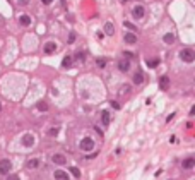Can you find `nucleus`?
<instances>
[{
	"instance_id": "nucleus-21",
	"label": "nucleus",
	"mask_w": 195,
	"mask_h": 180,
	"mask_svg": "<svg viewBox=\"0 0 195 180\" xmlns=\"http://www.w3.org/2000/svg\"><path fill=\"white\" fill-rule=\"evenodd\" d=\"M38 165H39L38 160H29V161H27V168H36Z\"/></svg>"
},
{
	"instance_id": "nucleus-5",
	"label": "nucleus",
	"mask_w": 195,
	"mask_h": 180,
	"mask_svg": "<svg viewBox=\"0 0 195 180\" xmlns=\"http://www.w3.org/2000/svg\"><path fill=\"white\" fill-rule=\"evenodd\" d=\"M144 15H146L144 5H135V7H134V17H135V19H142Z\"/></svg>"
},
{
	"instance_id": "nucleus-12",
	"label": "nucleus",
	"mask_w": 195,
	"mask_h": 180,
	"mask_svg": "<svg viewBox=\"0 0 195 180\" xmlns=\"http://www.w3.org/2000/svg\"><path fill=\"white\" fill-rule=\"evenodd\" d=\"M125 41H127L128 45H134V43H137V36H135L134 33H127V34H125Z\"/></svg>"
},
{
	"instance_id": "nucleus-29",
	"label": "nucleus",
	"mask_w": 195,
	"mask_h": 180,
	"mask_svg": "<svg viewBox=\"0 0 195 180\" xmlns=\"http://www.w3.org/2000/svg\"><path fill=\"white\" fill-rule=\"evenodd\" d=\"M111 106H113V108H116V110H118V108H120V105H118V103H116V101H111Z\"/></svg>"
},
{
	"instance_id": "nucleus-28",
	"label": "nucleus",
	"mask_w": 195,
	"mask_h": 180,
	"mask_svg": "<svg viewBox=\"0 0 195 180\" xmlns=\"http://www.w3.org/2000/svg\"><path fill=\"white\" fill-rule=\"evenodd\" d=\"M75 58H79V60H82V58H84V53H82V52H79V53L75 55Z\"/></svg>"
},
{
	"instance_id": "nucleus-20",
	"label": "nucleus",
	"mask_w": 195,
	"mask_h": 180,
	"mask_svg": "<svg viewBox=\"0 0 195 180\" xmlns=\"http://www.w3.org/2000/svg\"><path fill=\"white\" fill-rule=\"evenodd\" d=\"M72 60H74L72 57H65V58H63V67H65V69L70 67V65H72Z\"/></svg>"
},
{
	"instance_id": "nucleus-17",
	"label": "nucleus",
	"mask_w": 195,
	"mask_h": 180,
	"mask_svg": "<svg viewBox=\"0 0 195 180\" xmlns=\"http://www.w3.org/2000/svg\"><path fill=\"white\" fill-rule=\"evenodd\" d=\"M163 41H164V43H173V41H175V34H171V33L164 34V36H163Z\"/></svg>"
},
{
	"instance_id": "nucleus-25",
	"label": "nucleus",
	"mask_w": 195,
	"mask_h": 180,
	"mask_svg": "<svg viewBox=\"0 0 195 180\" xmlns=\"http://www.w3.org/2000/svg\"><path fill=\"white\" fill-rule=\"evenodd\" d=\"M123 26H125V27H128V29H135V26H134V24H130V22H127V21L123 22Z\"/></svg>"
},
{
	"instance_id": "nucleus-8",
	"label": "nucleus",
	"mask_w": 195,
	"mask_h": 180,
	"mask_svg": "<svg viewBox=\"0 0 195 180\" xmlns=\"http://www.w3.org/2000/svg\"><path fill=\"white\" fill-rule=\"evenodd\" d=\"M118 69H120L122 72H127V70L130 69V62H128V60H120V62H118Z\"/></svg>"
},
{
	"instance_id": "nucleus-23",
	"label": "nucleus",
	"mask_w": 195,
	"mask_h": 180,
	"mask_svg": "<svg viewBox=\"0 0 195 180\" xmlns=\"http://www.w3.org/2000/svg\"><path fill=\"white\" fill-rule=\"evenodd\" d=\"M70 172H72V175H74L75 179H79V177H81V172H79V168H75V167H74V168H70Z\"/></svg>"
},
{
	"instance_id": "nucleus-22",
	"label": "nucleus",
	"mask_w": 195,
	"mask_h": 180,
	"mask_svg": "<svg viewBox=\"0 0 195 180\" xmlns=\"http://www.w3.org/2000/svg\"><path fill=\"white\" fill-rule=\"evenodd\" d=\"M58 130H60V129H58V127H51V129H50V132H48V134H50V136H51V137H55V136H58Z\"/></svg>"
},
{
	"instance_id": "nucleus-6",
	"label": "nucleus",
	"mask_w": 195,
	"mask_h": 180,
	"mask_svg": "<svg viewBox=\"0 0 195 180\" xmlns=\"http://www.w3.org/2000/svg\"><path fill=\"white\" fill-rule=\"evenodd\" d=\"M43 52H45L46 55H50V53L57 52V43H53V41H48V43H45V46H43Z\"/></svg>"
},
{
	"instance_id": "nucleus-1",
	"label": "nucleus",
	"mask_w": 195,
	"mask_h": 180,
	"mask_svg": "<svg viewBox=\"0 0 195 180\" xmlns=\"http://www.w3.org/2000/svg\"><path fill=\"white\" fill-rule=\"evenodd\" d=\"M180 58L183 60V62H187V64H192L195 60V53L192 48H183L182 52H180Z\"/></svg>"
},
{
	"instance_id": "nucleus-32",
	"label": "nucleus",
	"mask_w": 195,
	"mask_h": 180,
	"mask_svg": "<svg viewBox=\"0 0 195 180\" xmlns=\"http://www.w3.org/2000/svg\"><path fill=\"white\" fill-rule=\"evenodd\" d=\"M122 2H127V0H122Z\"/></svg>"
},
{
	"instance_id": "nucleus-16",
	"label": "nucleus",
	"mask_w": 195,
	"mask_h": 180,
	"mask_svg": "<svg viewBox=\"0 0 195 180\" xmlns=\"http://www.w3.org/2000/svg\"><path fill=\"white\" fill-rule=\"evenodd\" d=\"M159 86H161V89H168V86H170V79H168L166 76H163V77L159 79Z\"/></svg>"
},
{
	"instance_id": "nucleus-14",
	"label": "nucleus",
	"mask_w": 195,
	"mask_h": 180,
	"mask_svg": "<svg viewBox=\"0 0 195 180\" xmlns=\"http://www.w3.org/2000/svg\"><path fill=\"white\" fill-rule=\"evenodd\" d=\"M19 22H21L22 26H29V24H31V17H29L27 14H22V15L19 17Z\"/></svg>"
},
{
	"instance_id": "nucleus-31",
	"label": "nucleus",
	"mask_w": 195,
	"mask_h": 180,
	"mask_svg": "<svg viewBox=\"0 0 195 180\" xmlns=\"http://www.w3.org/2000/svg\"><path fill=\"white\" fill-rule=\"evenodd\" d=\"M0 112H2V105H0Z\"/></svg>"
},
{
	"instance_id": "nucleus-15",
	"label": "nucleus",
	"mask_w": 195,
	"mask_h": 180,
	"mask_svg": "<svg viewBox=\"0 0 195 180\" xmlns=\"http://www.w3.org/2000/svg\"><path fill=\"white\" fill-rule=\"evenodd\" d=\"M51 160H53V163H57V165H65V161H67L65 156H62V155H55Z\"/></svg>"
},
{
	"instance_id": "nucleus-9",
	"label": "nucleus",
	"mask_w": 195,
	"mask_h": 180,
	"mask_svg": "<svg viewBox=\"0 0 195 180\" xmlns=\"http://www.w3.org/2000/svg\"><path fill=\"white\" fill-rule=\"evenodd\" d=\"M101 122H103V125L106 127V125H110V112H106V110H103L101 112Z\"/></svg>"
},
{
	"instance_id": "nucleus-18",
	"label": "nucleus",
	"mask_w": 195,
	"mask_h": 180,
	"mask_svg": "<svg viewBox=\"0 0 195 180\" xmlns=\"http://www.w3.org/2000/svg\"><path fill=\"white\" fill-rule=\"evenodd\" d=\"M147 65H149L151 69L158 67V65H159V58H151V60H147Z\"/></svg>"
},
{
	"instance_id": "nucleus-7",
	"label": "nucleus",
	"mask_w": 195,
	"mask_h": 180,
	"mask_svg": "<svg viewBox=\"0 0 195 180\" xmlns=\"http://www.w3.org/2000/svg\"><path fill=\"white\" fill-rule=\"evenodd\" d=\"M55 180H70L63 170H55Z\"/></svg>"
},
{
	"instance_id": "nucleus-4",
	"label": "nucleus",
	"mask_w": 195,
	"mask_h": 180,
	"mask_svg": "<svg viewBox=\"0 0 195 180\" xmlns=\"http://www.w3.org/2000/svg\"><path fill=\"white\" fill-rule=\"evenodd\" d=\"M10 168H12V165L9 160H0V173L2 175H7L10 172Z\"/></svg>"
},
{
	"instance_id": "nucleus-3",
	"label": "nucleus",
	"mask_w": 195,
	"mask_h": 180,
	"mask_svg": "<svg viewBox=\"0 0 195 180\" xmlns=\"http://www.w3.org/2000/svg\"><path fill=\"white\" fill-rule=\"evenodd\" d=\"M22 144H24V148H33L34 146V136L33 134H24L22 136Z\"/></svg>"
},
{
	"instance_id": "nucleus-24",
	"label": "nucleus",
	"mask_w": 195,
	"mask_h": 180,
	"mask_svg": "<svg viewBox=\"0 0 195 180\" xmlns=\"http://www.w3.org/2000/svg\"><path fill=\"white\" fill-rule=\"evenodd\" d=\"M7 180H21V179H19V175H17V173H14V175H9Z\"/></svg>"
},
{
	"instance_id": "nucleus-19",
	"label": "nucleus",
	"mask_w": 195,
	"mask_h": 180,
	"mask_svg": "<svg viewBox=\"0 0 195 180\" xmlns=\"http://www.w3.org/2000/svg\"><path fill=\"white\" fill-rule=\"evenodd\" d=\"M38 110L46 112V110H48V103H46V101H39V103H38Z\"/></svg>"
},
{
	"instance_id": "nucleus-11",
	"label": "nucleus",
	"mask_w": 195,
	"mask_h": 180,
	"mask_svg": "<svg viewBox=\"0 0 195 180\" xmlns=\"http://www.w3.org/2000/svg\"><path fill=\"white\" fill-rule=\"evenodd\" d=\"M104 34H108V36H113L115 34V27H113L111 22H106L104 24Z\"/></svg>"
},
{
	"instance_id": "nucleus-26",
	"label": "nucleus",
	"mask_w": 195,
	"mask_h": 180,
	"mask_svg": "<svg viewBox=\"0 0 195 180\" xmlns=\"http://www.w3.org/2000/svg\"><path fill=\"white\" fill-rule=\"evenodd\" d=\"M74 41H75V34L70 33V34H69V43H74Z\"/></svg>"
},
{
	"instance_id": "nucleus-13",
	"label": "nucleus",
	"mask_w": 195,
	"mask_h": 180,
	"mask_svg": "<svg viewBox=\"0 0 195 180\" xmlns=\"http://www.w3.org/2000/svg\"><path fill=\"white\" fill-rule=\"evenodd\" d=\"M134 82H135V84H142V82H144V74H142L140 70H137V72L134 74Z\"/></svg>"
},
{
	"instance_id": "nucleus-30",
	"label": "nucleus",
	"mask_w": 195,
	"mask_h": 180,
	"mask_svg": "<svg viewBox=\"0 0 195 180\" xmlns=\"http://www.w3.org/2000/svg\"><path fill=\"white\" fill-rule=\"evenodd\" d=\"M41 2H43L45 5H48V3H51V0H41Z\"/></svg>"
},
{
	"instance_id": "nucleus-27",
	"label": "nucleus",
	"mask_w": 195,
	"mask_h": 180,
	"mask_svg": "<svg viewBox=\"0 0 195 180\" xmlns=\"http://www.w3.org/2000/svg\"><path fill=\"white\" fill-rule=\"evenodd\" d=\"M104 64H106V58H99V60H98V65H99V67H104Z\"/></svg>"
},
{
	"instance_id": "nucleus-10",
	"label": "nucleus",
	"mask_w": 195,
	"mask_h": 180,
	"mask_svg": "<svg viewBox=\"0 0 195 180\" xmlns=\"http://www.w3.org/2000/svg\"><path fill=\"white\" fill-rule=\"evenodd\" d=\"M195 167V158H187L185 161H183V168H187V170H190V168H194Z\"/></svg>"
},
{
	"instance_id": "nucleus-2",
	"label": "nucleus",
	"mask_w": 195,
	"mask_h": 180,
	"mask_svg": "<svg viewBox=\"0 0 195 180\" xmlns=\"http://www.w3.org/2000/svg\"><path fill=\"white\" fill-rule=\"evenodd\" d=\"M79 148H81L82 151H86V153H89V151H93V149H94V141H93L91 137H84V139L81 141V144H79Z\"/></svg>"
}]
</instances>
